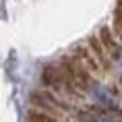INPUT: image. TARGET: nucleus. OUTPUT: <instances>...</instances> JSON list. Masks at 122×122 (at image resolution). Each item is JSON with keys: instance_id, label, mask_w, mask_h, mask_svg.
Wrapping results in <instances>:
<instances>
[{"instance_id": "nucleus-1", "label": "nucleus", "mask_w": 122, "mask_h": 122, "mask_svg": "<svg viewBox=\"0 0 122 122\" xmlns=\"http://www.w3.org/2000/svg\"><path fill=\"white\" fill-rule=\"evenodd\" d=\"M85 122H116V120L106 118V116H85Z\"/></svg>"}]
</instances>
